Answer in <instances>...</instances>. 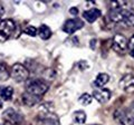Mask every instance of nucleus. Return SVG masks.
<instances>
[{
  "mask_svg": "<svg viewBox=\"0 0 134 125\" xmlns=\"http://www.w3.org/2000/svg\"><path fill=\"white\" fill-rule=\"evenodd\" d=\"M10 76L14 78L17 83H23L28 79L29 70L25 67L23 64H15L11 68Z\"/></svg>",
  "mask_w": 134,
  "mask_h": 125,
  "instance_id": "20e7f679",
  "label": "nucleus"
},
{
  "mask_svg": "<svg viewBox=\"0 0 134 125\" xmlns=\"http://www.w3.org/2000/svg\"><path fill=\"white\" fill-rule=\"evenodd\" d=\"M112 96V92L107 88H100V89H95L93 92V97L100 104H105L110 101Z\"/></svg>",
  "mask_w": 134,
  "mask_h": 125,
  "instance_id": "6e6552de",
  "label": "nucleus"
},
{
  "mask_svg": "<svg viewBox=\"0 0 134 125\" xmlns=\"http://www.w3.org/2000/svg\"><path fill=\"white\" fill-rule=\"evenodd\" d=\"M2 118L6 123H9L11 125H20L24 121V116L14 108L9 107L2 113Z\"/></svg>",
  "mask_w": 134,
  "mask_h": 125,
  "instance_id": "39448f33",
  "label": "nucleus"
},
{
  "mask_svg": "<svg viewBox=\"0 0 134 125\" xmlns=\"http://www.w3.org/2000/svg\"><path fill=\"white\" fill-rule=\"evenodd\" d=\"M92 101H93V96H91V95L87 94V93L81 95V96H79V98H78V102L81 103L83 106L90 105V104L92 103Z\"/></svg>",
  "mask_w": 134,
  "mask_h": 125,
  "instance_id": "f3484780",
  "label": "nucleus"
},
{
  "mask_svg": "<svg viewBox=\"0 0 134 125\" xmlns=\"http://www.w3.org/2000/svg\"><path fill=\"white\" fill-rule=\"evenodd\" d=\"M40 121H43L47 125H60L59 117L54 112H47V113H40Z\"/></svg>",
  "mask_w": 134,
  "mask_h": 125,
  "instance_id": "9d476101",
  "label": "nucleus"
},
{
  "mask_svg": "<svg viewBox=\"0 0 134 125\" xmlns=\"http://www.w3.org/2000/svg\"><path fill=\"white\" fill-rule=\"evenodd\" d=\"M14 95V88L11 86H7V87H2L1 92H0V96L3 101H10Z\"/></svg>",
  "mask_w": 134,
  "mask_h": 125,
  "instance_id": "2eb2a0df",
  "label": "nucleus"
},
{
  "mask_svg": "<svg viewBox=\"0 0 134 125\" xmlns=\"http://www.w3.org/2000/svg\"><path fill=\"white\" fill-rule=\"evenodd\" d=\"M84 27V21L79 18H74V19H68L67 21H65L64 26H63V30H64L66 34L72 35L75 31L79 30Z\"/></svg>",
  "mask_w": 134,
  "mask_h": 125,
  "instance_id": "0eeeda50",
  "label": "nucleus"
},
{
  "mask_svg": "<svg viewBox=\"0 0 134 125\" xmlns=\"http://www.w3.org/2000/svg\"><path fill=\"white\" fill-rule=\"evenodd\" d=\"M1 107H2V103H1V102H0V108H1Z\"/></svg>",
  "mask_w": 134,
  "mask_h": 125,
  "instance_id": "393cba45",
  "label": "nucleus"
},
{
  "mask_svg": "<svg viewBox=\"0 0 134 125\" xmlns=\"http://www.w3.org/2000/svg\"><path fill=\"white\" fill-rule=\"evenodd\" d=\"M49 85L43 79H30L26 83V92L29 94L41 96L48 90Z\"/></svg>",
  "mask_w": 134,
  "mask_h": 125,
  "instance_id": "f257e3e1",
  "label": "nucleus"
},
{
  "mask_svg": "<svg viewBox=\"0 0 134 125\" xmlns=\"http://www.w3.org/2000/svg\"><path fill=\"white\" fill-rule=\"evenodd\" d=\"M0 125H11V124H9V123H6V122H5L3 124H2V123H0Z\"/></svg>",
  "mask_w": 134,
  "mask_h": 125,
  "instance_id": "5701e85b",
  "label": "nucleus"
},
{
  "mask_svg": "<svg viewBox=\"0 0 134 125\" xmlns=\"http://www.w3.org/2000/svg\"><path fill=\"white\" fill-rule=\"evenodd\" d=\"M24 32L25 34H27L28 36H31V37H35L37 35V28L34 27V26H27L26 28L24 29Z\"/></svg>",
  "mask_w": 134,
  "mask_h": 125,
  "instance_id": "6ab92c4d",
  "label": "nucleus"
},
{
  "mask_svg": "<svg viewBox=\"0 0 134 125\" xmlns=\"http://www.w3.org/2000/svg\"><path fill=\"white\" fill-rule=\"evenodd\" d=\"M3 12H5V9H3V7L0 5V18L2 17V15H3Z\"/></svg>",
  "mask_w": 134,
  "mask_h": 125,
  "instance_id": "4be33fe9",
  "label": "nucleus"
},
{
  "mask_svg": "<svg viewBox=\"0 0 134 125\" xmlns=\"http://www.w3.org/2000/svg\"><path fill=\"white\" fill-rule=\"evenodd\" d=\"M114 118L121 125H134V108H119L114 112Z\"/></svg>",
  "mask_w": 134,
  "mask_h": 125,
  "instance_id": "f03ea898",
  "label": "nucleus"
},
{
  "mask_svg": "<svg viewBox=\"0 0 134 125\" xmlns=\"http://www.w3.org/2000/svg\"><path fill=\"white\" fill-rule=\"evenodd\" d=\"M38 35L41 39L44 40H47L50 38V36H52V30H50V28L47 26V25H41L39 27V30H38Z\"/></svg>",
  "mask_w": 134,
  "mask_h": 125,
  "instance_id": "4468645a",
  "label": "nucleus"
},
{
  "mask_svg": "<svg viewBox=\"0 0 134 125\" xmlns=\"http://www.w3.org/2000/svg\"><path fill=\"white\" fill-rule=\"evenodd\" d=\"M69 14L70 15H77L78 14V9L76 7H72L70 8V10H69Z\"/></svg>",
  "mask_w": 134,
  "mask_h": 125,
  "instance_id": "412c9836",
  "label": "nucleus"
},
{
  "mask_svg": "<svg viewBox=\"0 0 134 125\" xmlns=\"http://www.w3.org/2000/svg\"><path fill=\"white\" fill-rule=\"evenodd\" d=\"M23 99V103L27 106H34L36 105L37 103L40 102V97L39 96H36V95H32V94H29L27 92H25L21 96Z\"/></svg>",
  "mask_w": 134,
  "mask_h": 125,
  "instance_id": "f8f14e48",
  "label": "nucleus"
},
{
  "mask_svg": "<svg viewBox=\"0 0 134 125\" xmlns=\"http://www.w3.org/2000/svg\"><path fill=\"white\" fill-rule=\"evenodd\" d=\"M16 30V24L12 19L0 20V41H6L12 36Z\"/></svg>",
  "mask_w": 134,
  "mask_h": 125,
  "instance_id": "7ed1b4c3",
  "label": "nucleus"
},
{
  "mask_svg": "<svg viewBox=\"0 0 134 125\" xmlns=\"http://www.w3.org/2000/svg\"><path fill=\"white\" fill-rule=\"evenodd\" d=\"M108 81H110V76H108L106 73H99L95 78L94 84L97 87H103L107 84Z\"/></svg>",
  "mask_w": 134,
  "mask_h": 125,
  "instance_id": "ddd939ff",
  "label": "nucleus"
},
{
  "mask_svg": "<svg viewBox=\"0 0 134 125\" xmlns=\"http://www.w3.org/2000/svg\"><path fill=\"white\" fill-rule=\"evenodd\" d=\"M127 49H129V52H130V55H131L134 58V35L129 40V43H127Z\"/></svg>",
  "mask_w": 134,
  "mask_h": 125,
  "instance_id": "aec40b11",
  "label": "nucleus"
},
{
  "mask_svg": "<svg viewBox=\"0 0 134 125\" xmlns=\"http://www.w3.org/2000/svg\"><path fill=\"white\" fill-rule=\"evenodd\" d=\"M10 76V73H8L6 66L0 62V81H7Z\"/></svg>",
  "mask_w": 134,
  "mask_h": 125,
  "instance_id": "a211bd4d",
  "label": "nucleus"
},
{
  "mask_svg": "<svg viewBox=\"0 0 134 125\" xmlns=\"http://www.w3.org/2000/svg\"><path fill=\"white\" fill-rule=\"evenodd\" d=\"M120 87L125 92H134V76L131 74H126L120 79Z\"/></svg>",
  "mask_w": 134,
  "mask_h": 125,
  "instance_id": "1a4fd4ad",
  "label": "nucleus"
},
{
  "mask_svg": "<svg viewBox=\"0 0 134 125\" xmlns=\"http://www.w3.org/2000/svg\"><path fill=\"white\" fill-rule=\"evenodd\" d=\"M100 15H102V12H100L99 9H97V8H92V9H88V10L83 12V18L85 19L87 22L92 24V22L96 21V20L100 17Z\"/></svg>",
  "mask_w": 134,
  "mask_h": 125,
  "instance_id": "9b49d317",
  "label": "nucleus"
},
{
  "mask_svg": "<svg viewBox=\"0 0 134 125\" xmlns=\"http://www.w3.org/2000/svg\"><path fill=\"white\" fill-rule=\"evenodd\" d=\"M73 120L77 124H84L86 122V113L84 111H76L73 114Z\"/></svg>",
  "mask_w": 134,
  "mask_h": 125,
  "instance_id": "dca6fc26",
  "label": "nucleus"
},
{
  "mask_svg": "<svg viewBox=\"0 0 134 125\" xmlns=\"http://www.w3.org/2000/svg\"><path fill=\"white\" fill-rule=\"evenodd\" d=\"M131 107H132V108H134V102L132 103V105H131Z\"/></svg>",
  "mask_w": 134,
  "mask_h": 125,
  "instance_id": "b1692460",
  "label": "nucleus"
},
{
  "mask_svg": "<svg viewBox=\"0 0 134 125\" xmlns=\"http://www.w3.org/2000/svg\"><path fill=\"white\" fill-rule=\"evenodd\" d=\"M127 43H129V40L125 38L124 35L116 34L114 37H113L112 48H113L114 52L119 53V54H122L127 49Z\"/></svg>",
  "mask_w": 134,
  "mask_h": 125,
  "instance_id": "423d86ee",
  "label": "nucleus"
}]
</instances>
